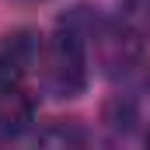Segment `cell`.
I'll list each match as a JSON object with an SVG mask.
<instances>
[{"label":"cell","mask_w":150,"mask_h":150,"mask_svg":"<svg viewBox=\"0 0 150 150\" xmlns=\"http://www.w3.org/2000/svg\"><path fill=\"white\" fill-rule=\"evenodd\" d=\"M42 77L56 98H77L87 87V56L74 28H59L42 49Z\"/></svg>","instance_id":"cell-1"},{"label":"cell","mask_w":150,"mask_h":150,"mask_svg":"<svg viewBox=\"0 0 150 150\" xmlns=\"http://www.w3.org/2000/svg\"><path fill=\"white\" fill-rule=\"evenodd\" d=\"M42 38L28 28L0 35V87L18 91L28 77L42 67Z\"/></svg>","instance_id":"cell-2"},{"label":"cell","mask_w":150,"mask_h":150,"mask_svg":"<svg viewBox=\"0 0 150 150\" xmlns=\"http://www.w3.org/2000/svg\"><path fill=\"white\" fill-rule=\"evenodd\" d=\"M35 150H87V133L77 122H52L38 133Z\"/></svg>","instance_id":"cell-3"},{"label":"cell","mask_w":150,"mask_h":150,"mask_svg":"<svg viewBox=\"0 0 150 150\" xmlns=\"http://www.w3.org/2000/svg\"><path fill=\"white\" fill-rule=\"evenodd\" d=\"M119 21L126 28V35L133 42L150 35V0H122V11H119Z\"/></svg>","instance_id":"cell-4"},{"label":"cell","mask_w":150,"mask_h":150,"mask_svg":"<svg viewBox=\"0 0 150 150\" xmlns=\"http://www.w3.org/2000/svg\"><path fill=\"white\" fill-rule=\"evenodd\" d=\"M147 143H150V140H147Z\"/></svg>","instance_id":"cell-5"}]
</instances>
